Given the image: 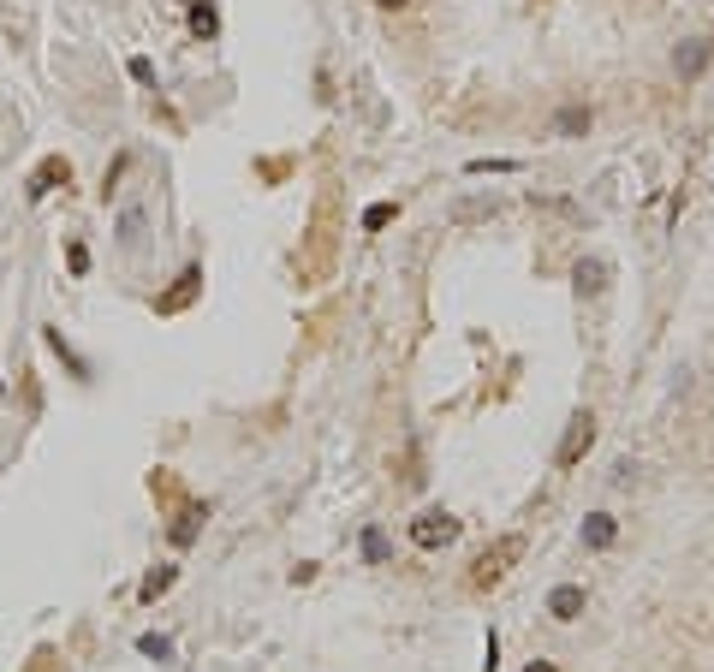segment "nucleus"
I'll return each instance as SVG.
<instances>
[{
    "label": "nucleus",
    "instance_id": "obj_11",
    "mask_svg": "<svg viewBox=\"0 0 714 672\" xmlns=\"http://www.w3.org/2000/svg\"><path fill=\"white\" fill-rule=\"evenodd\" d=\"M613 536H619V524H613L607 512H590V518H584V542H590V548H613Z\"/></svg>",
    "mask_w": 714,
    "mask_h": 672
},
{
    "label": "nucleus",
    "instance_id": "obj_18",
    "mask_svg": "<svg viewBox=\"0 0 714 672\" xmlns=\"http://www.w3.org/2000/svg\"><path fill=\"white\" fill-rule=\"evenodd\" d=\"M66 268H72V274H90V250H84V244H78V238H72V244H66Z\"/></svg>",
    "mask_w": 714,
    "mask_h": 672
},
{
    "label": "nucleus",
    "instance_id": "obj_21",
    "mask_svg": "<svg viewBox=\"0 0 714 672\" xmlns=\"http://www.w3.org/2000/svg\"><path fill=\"white\" fill-rule=\"evenodd\" d=\"M524 672H560V667H554V661H530Z\"/></svg>",
    "mask_w": 714,
    "mask_h": 672
},
{
    "label": "nucleus",
    "instance_id": "obj_13",
    "mask_svg": "<svg viewBox=\"0 0 714 672\" xmlns=\"http://www.w3.org/2000/svg\"><path fill=\"white\" fill-rule=\"evenodd\" d=\"M173 577H179V571H173V565H155V571H149V577H143V589H137V595H143V601H161V595H167V589H173Z\"/></svg>",
    "mask_w": 714,
    "mask_h": 672
},
{
    "label": "nucleus",
    "instance_id": "obj_10",
    "mask_svg": "<svg viewBox=\"0 0 714 672\" xmlns=\"http://www.w3.org/2000/svg\"><path fill=\"white\" fill-rule=\"evenodd\" d=\"M548 613H554V619H578V613H584V589H578V583L554 589V595H548Z\"/></svg>",
    "mask_w": 714,
    "mask_h": 672
},
{
    "label": "nucleus",
    "instance_id": "obj_22",
    "mask_svg": "<svg viewBox=\"0 0 714 672\" xmlns=\"http://www.w3.org/2000/svg\"><path fill=\"white\" fill-rule=\"evenodd\" d=\"M709 48H714V30H709Z\"/></svg>",
    "mask_w": 714,
    "mask_h": 672
},
{
    "label": "nucleus",
    "instance_id": "obj_7",
    "mask_svg": "<svg viewBox=\"0 0 714 672\" xmlns=\"http://www.w3.org/2000/svg\"><path fill=\"white\" fill-rule=\"evenodd\" d=\"M601 286H607V262H595V256H584V262L572 268V292H578V298H595Z\"/></svg>",
    "mask_w": 714,
    "mask_h": 672
},
{
    "label": "nucleus",
    "instance_id": "obj_6",
    "mask_svg": "<svg viewBox=\"0 0 714 672\" xmlns=\"http://www.w3.org/2000/svg\"><path fill=\"white\" fill-rule=\"evenodd\" d=\"M500 215V197H459L453 203V226H476V221H494Z\"/></svg>",
    "mask_w": 714,
    "mask_h": 672
},
{
    "label": "nucleus",
    "instance_id": "obj_15",
    "mask_svg": "<svg viewBox=\"0 0 714 672\" xmlns=\"http://www.w3.org/2000/svg\"><path fill=\"white\" fill-rule=\"evenodd\" d=\"M137 649H143L149 661H173V643H167V637H155V631H149V637H137Z\"/></svg>",
    "mask_w": 714,
    "mask_h": 672
},
{
    "label": "nucleus",
    "instance_id": "obj_5",
    "mask_svg": "<svg viewBox=\"0 0 714 672\" xmlns=\"http://www.w3.org/2000/svg\"><path fill=\"white\" fill-rule=\"evenodd\" d=\"M66 179H72V161H66V155H48V161L36 167V179H30V197H48V191L66 185Z\"/></svg>",
    "mask_w": 714,
    "mask_h": 672
},
{
    "label": "nucleus",
    "instance_id": "obj_3",
    "mask_svg": "<svg viewBox=\"0 0 714 672\" xmlns=\"http://www.w3.org/2000/svg\"><path fill=\"white\" fill-rule=\"evenodd\" d=\"M595 441V411H572V423H566V435H560V447H554V464L560 470H572Z\"/></svg>",
    "mask_w": 714,
    "mask_h": 672
},
{
    "label": "nucleus",
    "instance_id": "obj_9",
    "mask_svg": "<svg viewBox=\"0 0 714 672\" xmlns=\"http://www.w3.org/2000/svg\"><path fill=\"white\" fill-rule=\"evenodd\" d=\"M203 518H209V506H203V500H191V506L179 512V524H173V542H179V548H191V542H197V530H203Z\"/></svg>",
    "mask_w": 714,
    "mask_h": 672
},
{
    "label": "nucleus",
    "instance_id": "obj_1",
    "mask_svg": "<svg viewBox=\"0 0 714 672\" xmlns=\"http://www.w3.org/2000/svg\"><path fill=\"white\" fill-rule=\"evenodd\" d=\"M518 560H524V536H500V542H488V548L471 560V589H494Z\"/></svg>",
    "mask_w": 714,
    "mask_h": 672
},
{
    "label": "nucleus",
    "instance_id": "obj_8",
    "mask_svg": "<svg viewBox=\"0 0 714 672\" xmlns=\"http://www.w3.org/2000/svg\"><path fill=\"white\" fill-rule=\"evenodd\" d=\"M191 36H197V42H215V36H221V12H215L209 0H191Z\"/></svg>",
    "mask_w": 714,
    "mask_h": 672
},
{
    "label": "nucleus",
    "instance_id": "obj_2",
    "mask_svg": "<svg viewBox=\"0 0 714 672\" xmlns=\"http://www.w3.org/2000/svg\"><path fill=\"white\" fill-rule=\"evenodd\" d=\"M459 530H465V524H459L453 512H441V506H429V512H423V518L411 524V542L435 554V548H453V542H459Z\"/></svg>",
    "mask_w": 714,
    "mask_h": 672
},
{
    "label": "nucleus",
    "instance_id": "obj_12",
    "mask_svg": "<svg viewBox=\"0 0 714 672\" xmlns=\"http://www.w3.org/2000/svg\"><path fill=\"white\" fill-rule=\"evenodd\" d=\"M197 286H203V268H185V274H179V292L161 298V310H185V304L197 298Z\"/></svg>",
    "mask_w": 714,
    "mask_h": 672
},
{
    "label": "nucleus",
    "instance_id": "obj_20",
    "mask_svg": "<svg viewBox=\"0 0 714 672\" xmlns=\"http://www.w3.org/2000/svg\"><path fill=\"white\" fill-rule=\"evenodd\" d=\"M375 6H381V12H405L411 0H375Z\"/></svg>",
    "mask_w": 714,
    "mask_h": 672
},
{
    "label": "nucleus",
    "instance_id": "obj_16",
    "mask_svg": "<svg viewBox=\"0 0 714 672\" xmlns=\"http://www.w3.org/2000/svg\"><path fill=\"white\" fill-rule=\"evenodd\" d=\"M363 560H369V565L387 560V536H381V530H363Z\"/></svg>",
    "mask_w": 714,
    "mask_h": 672
},
{
    "label": "nucleus",
    "instance_id": "obj_17",
    "mask_svg": "<svg viewBox=\"0 0 714 672\" xmlns=\"http://www.w3.org/2000/svg\"><path fill=\"white\" fill-rule=\"evenodd\" d=\"M393 215H399V203H375V209L363 215V226H369V232H381V226H393Z\"/></svg>",
    "mask_w": 714,
    "mask_h": 672
},
{
    "label": "nucleus",
    "instance_id": "obj_19",
    "mask_svg": "<svg viewBox=\"0 0 714 672\" xmlns=\"http://www.w3.org/2000/svg\"><path fill=\"white\" fill-rule=\"evenodd\" d=\"M125 167H131V155H119L114 167H108V191H102V197H119V179H125Z\"/></svg>",
    "mask_w": 714,
    "mask_h": 672
},
{
    "label": "nucleus",
    "instance_id": "obj_4",
    "mask_svg": "<svg viewBox=\"0 0 714 672\" xmlns=\"http://www.w3.org/2000/svg\"><path fill=\"white\" fill-rule=\"evenodd\" d=\"M709 36H703V42H679V48H673V72H679V78H703V72H709Z\"/></svg>",
    "mask_w": 714,
    "mask_h": 672
},
{
    "label": "nucleus",
    "instance_id": "obj_14",
    "mask_svg": "<svg viewBox=\"0 0 714 672\" xmlns=\"http://www.w3.org/2000/svg\"><path fill=\"white\" fill-rule=\"evenodd\" d=\"M560 131H566V137H584V131H590V108H584V102L560 108Z\"/></svg>",
    "mask_w": 714,
    "mask_h": 672
}]
</instances>
